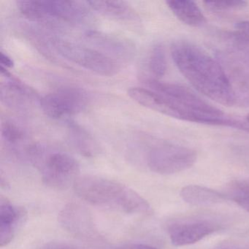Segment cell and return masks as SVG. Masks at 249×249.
<instances>
[{"label": "cell", "instance_id": "cell-1", "mask_svg": "<svg viewBox=\"0 0 249 249\" xmlns=\"http://www.w3.org/2000/svg\"><path fill=\"white\" fill-rule=\"evenodd\" d=\"M178 69L201 94L226 106L237 103L232 87L222 65L196 45L178 40L171 46Z\"/></svg>", "mask_w": 249, "mask_h": 249}, {"label": "cell", "instance_id": "cell-2", "mask_svg": "<svg viewBox=\"0 0 249 249\" xmlns=\"http://www.w3.org/2000/svg\"><path fill=\"white\" fill-rule=\"evenodd\" d=\"M73 187L81 199L93 205L109 207L129 214H150L152 211L139 194L116 180L84 176L78 178Z\"/></svg>", "mask_w": 249, "mask_h": 249}, {"label": "cell", "instance_id": "cell-3", "mask_svg": "<svg viewBox=\"0 0 249 249\" xmlns=\"http://www.w3.org/2000/svg\"><path fill=\"white\" fill-rule=\"evenodd\" d=\"M17 5L24 17L40 23L82 22L90 8L87 2L72 0H19Z\"/></svg>", "mask_w": 249, "mask_h": 249}, {"label": "cell", "instance_id": "cell-4", "mask_svg": "<svg viewBox=\"0 0 249 249\" xmlns=\"http://www.w3.org/2000/svg\"><path fill=\"white\" fill-rule=\"evenodd\" d=\"M30 161L41 171L43 183L52 189H68L79 176V164L66 153L49 152L45 147L36 145L32 151Z\"/></svg>", "mask_w": 249, "mask_h": 249}, {"label": "cell", "instance_id": "cell-5", "mask_svg": "<svg viewBox=\"0 0 249 249\" xmlns=\"http://www.w3.org/2000/svg\"><path fill=\"white\" fill-rule=\"evenodd\" d=\"M51 42L62 57L97 75L113 76L120 70L119 62L96 49L60 38L52 39Z\"/></svg>", "mask_w": 249, "mask_h": 249}, {"label": "cell", "instance_id": "cell-6", "mask_svg": "<svg viewBox=\"0 0 249 249\" xmlns=\"http://www.w3.org/2000/svg\"><path fill=\"white\" fill-rule=\"evenodd\" d=\"M197 159L195 150L171 143L153 147L148 154L147 163L151 171L161 175H172L191 168Z\"/></svg>", "mask_w": 249, "mask_h": 249}, {"label": "cell", "instance_id": "cell-7", "mask_svg": "<svg viewBox=\"0 0 249 249\" xmlns=\"http://www.w3.org/2000/svg\"><path fill=\"white\" fill-rule=\"evenodd\" d=\"M89 102V98L85 90L65 86L40 98V105L46 116L60 119L84 111Z\"/></svg>", "mask_w": 249, "mask_h": 249}, {"label": "cell", "instance_id": "cell-8", "mask_svg": "<svg viewBox=\"0 0 249 249\" xmlns=\"http://www.w3.org/2000/svg\"><path fill=\"white\" fill-rule=\"evenodd\" d=\"M84 37L90 45L95 47L94 49L116 62H126L135 56V45L126 39L93 30L87 32Z\"/></svg>", "mask_w": 249, "mask_h": 249}, {"label": "cell", "instance_id": "cell-9", "mask_svg": "<svg viewBox=\"0 0 249 249\" xmlns=\"http://www.w3.org/2000/svg\"><path fill=\"white\" fill-rule=\"evenodd\" d=\"M59 224L64 230L76 237L93 238L97 235L95 224L90 213L84 207L71 203L59 213Z\"/></svg>", "mask_w": 249, "mask_h": 249}, {"label": "cell", "instance_id": "cell-10", "mask_svg": "<svg viewBox=\"0 0 249 249\" xmlns=\"http://www.w3.org/2000/svg\"><path fill=\"white\" fill-rule=\"evenodd\" d=\"M1 75L5 82L1 84V99L5 104L13 108L25 110L34 100H39L38 95L33 89L27 87L18 78L1 67Z\"/></svg>", "mask_w": 249, "mask_h": 249}, {"label": "cell", "instance_id": "cell-11", "mask_svg": "<svg viewBox=\"0 0 249 249\" xmlns=\"http://www.w3.org/2000/svg\"><path fill=\"white\" fill-rule=\"evenodd\" d=\"M218 229V226L214 223L202 220L173 224L169 228V235L171 243L180 247L195 244Z\"/></svg>", "mask_w": 249, "mask_h": 249}, {"label": "cell", "instance_id": "cell-12", "mask_svg": "<svg viewBox=\"0 0 249 249\" xmlns=\"http://www.w3.org/2000/svg\"><path fill=\"white\" fill-rule=\"evenodd\" d=\"M128 95L146 108L174 119L185 120L183 111L174 103L149 89L134 87L128 90Z\"/></svg>", "mask_w": 249, "mask_h": 249}, {"label": "cell", "instance_id": "cell-13", "mask_svg": "<svg viewBox=\"0 0 249 249\" xmlns=\"http://www.w3.org/2000/svg\"><path fill=\"white\" fill-rule=\"evenodd\" d=\"M27 218L24 208L16 206L3 196L0 199V245L7 246L12 241L17 231Z\"/></svg>", "mask_w": 249, "mask_h": 249}, {"label": "cell", "instance_id": "cell-14", "mask_svg": "<svg viewBox=\"0 0 249 249\" xmlns=\"http://www.w3.org/2000/svg\"><path fill=\"white\" fill-rule=\"evenodd\" d=\"M90 8L103 17L123 22H136L138 14L133 8L122 1H89Z\"/></svg>", "mask_w": 249, "mask_h": 249}, {"label": "cell", "instance_id": "cell-15", "mask_svg": "<svg viewBox=\"0 0 249 249\" xmlns=\"http://www.w3.org/2000/svg\"><path fill=\"white\" fill-rule=\"evenodd\" d=\"M68 130L71 143L81 155L91 158L100 154V148L98 142L81 125L69 121L68 123Z\"/></svg>", "mask_w": 249, "mask_h": 249}, {"label": "cell", "instance_id": "cell-16", "mask_svg": "<svg viewBox=\"0 0 249 249\" xmlns=\"http://www.w3.org/2000/svg\"><path fill=\"white\" fill-rule=\"evenodd\" d=\"M166 4L178 19L189 27H199L206 23L200 8L192 1L170 0Z\"/></svg>", "mask_w": 249, "mask_h": 249}, {"label": "cell", "instance_id": "cell-17", "mask_svg": "<svg viewBox=\"0 0 249 249\" xmlns=\"http://www.w3.org/2000/svg\"><path fill=\"white\" fill-rule=\"evenodd\" d=\"M183 201L194 206H210L224 200V195L213 189L197 185L185 186L180 192Z\"/></svg>", "mask_w": 249, "mask_h": 249}, {"label": "cell", "instance_id": "cell-18", "mask_svg": "<svg viewBox=\"0 0 249 249\" xmlns=\"http://www.w3.org/2000/svg\"><path fill=\"white\" fill-rule=\"evenodd\" d=\"M149 68L157 78H162L167 70L165 50L162 45L157 44L153 48L149 57Z\"/></svg>", "mask_w": 249, "mask_h": 249}, {"label": "cell", "instance_id": "cell-19", "mask_svg": "<svg viewBox=\"0 0 249 249\" xmlns=\"http://www.w3.org/2000/svg\"><path fill=\"white\" fill-rule=\"evenodd\" d=\"M223 40L236 53L249 56V35L241 32H224L221 35Z\"/></svg>", "mask_w": 249, "mask_h": 249}, {"label": "cell", "instance_id": "cell-20", "mask_svg": "<svg viewBox=\"0 0 249 249\" xmlns=\"http://www.w3.org/2000/svg\"><path fill=\"white\" fill-rule=\"evenodd\" d=\"M2 139L10 146L17 148L26 140L24 131L12 122H4L1 129Z\"/></svg>", "mask_w": 249, "mask_h": 249}, {"label": "cell", "instance_id": "cell-21", "mask_svg": "<svg viewBox=\"0 0 249 249\" xmlns=\"http://www.w3.org/2000/svg\"><path fill=\"white\" fill-rule=\"evenodd\" d=\"M203 3L207 9L215 13L240 10L247 5V2L245 1H219V2L205 1Z\"/></svg>", "mask_w": 249, "mask_h": 249}, {"label": "cell", "instance_id": "cell-22", "mask_svg": "<svg viewBox=\"0 0 249 249\" xmlns=\"http://www.w3.org/2000/svg\"><path fill=\"white\" fill-rule=\"evenodd\" d=\"M41 249H78L75 246L61 241H52L46 243Z\"/></svg>", "mask_w": 249, "mask_h": 249}, {"label": "cell", "instance_id": "cell-23", "mask_svg": "<svg viewBox=\"0 0 249 249\" xmlns=\"http://www.w3.org/2000/svg\"><path fill=\"white\" fill-rule=\"evenodd\" d=\"M0 62H1V67L5 68H12L14 66V60L8 56L7 53L1 52L0 53Z\"/></svg>", "mask_w": 249, "mask_h": 249}, {"label": "cell", "instance_id": "cell-24", "mask_svg": "<svg viewBox=\"0 0 249 249\" xmlns=\"http://www.w3.org/2000/svg\"><path fill=\"white\" fill-rule=\"evenodd\" d=\"M116 249H158L153 246H148L145 244H138V243H134V244H126L120 247L116 248Z\"/></svg>", "mask_w": 249, "mask_h": 249}, {"label": "cell", "instance_id": "cell-25", "mask_svg": "<svg viewBox=\"0 0 249 249\" xmlns=\"http://www.w3.org/2000/svg\"><path fill=\"white\" fill-rule=\"evenodd\" d=\"M235 30L241 33L249 35V21H240L236 23Z\"/></svg>", "mask_w": 249, "mask_h": 249}, {"label": "cell", "instance_id": "cell-26", "mask_svg": "<svg viewBox=\"0 0 249 249\" xmlns=\"http://www.w3.org/2000/svg\"><path fill=\"white\" fill-rule=\"evenodd\" d=\"M246 119H247V122H249V114H248L247 116H246Z\"/></svg>", "mask_w": 249, "mask_h": 249}]
</instances>
